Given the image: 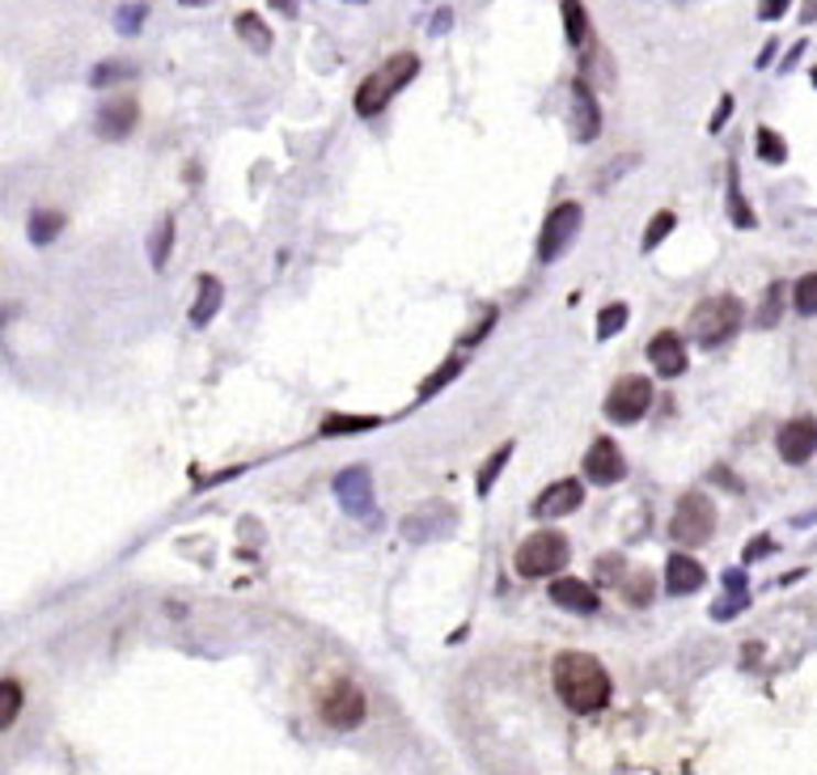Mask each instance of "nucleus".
<instances>
[{"mask_svg":"<svg viewBox=\"0 0 817 775\" xmlns=\"http://www.w3.org/2000/svg\"><path fill=\"white\" fill-rule=\"evenodd\" d=\"M551 687L559 695V703L576 712V717H593L610 703L614 683L606 674V665L589 653H559L551 662Z\"/></svg>","mask_w":817,"mask_h":775,"instance_id":"obj_1","label":"nucleus"},{"mask_svg":"<svg viewBox=\"0 0 817 775\" xmlns=\"http://www.w3.org/2000/svg\"><path fill=\"white\" fill-rule=\"evenodd\" d=\"M741 318H745V305L737 302L733 293H720V297H704V302L695 305L686 327H690V339L699 348L716 352V348H725L741 331Z\"/></svg>","mask_w":817,"mask_h":775,"instance_id":"obj_2","label":"nucleus"},{"mask_svg":"<svg viewBox=\"0 0 817 775\" xmlns=\"http://www.w3.org/2000/svg\"><path fill=\"white\" fill-rule=\"evenodd\" d=\"M568 559H573L568 538L559 530H538V534H530L518 547L513 568H518V577H525V581H543V577H555Z\"/></svg>","mask_w":817,"mask_h":775,"instance_id":"obj_3","label":"nucleus"},{"mask_svg":"<svg viewBox=\"0 0 817 775\" xmlns=\"http://www.w3.org/2000/svg\"><path fill=\"white\" fill-rule=\"evenodd\" d=\"M711 534H716V504H711L708 492H686V496L678 500V509H674V517H669V538L678 543V547H704V543H711Z\"/></svg>","mask_w":817,"mask_h":775,"instance_id":"obj_4","label":"nucleus"},{"mask_svg":"<svg viewBox=\"0 0 817 775\" xmlns=\"http://www.w3.org/2000/svg\"><path fill=\"white\" fill-rule=\"evenodd\" d=\"M580 225H585V208L573 204V199L559 204V208H551L543 233H538V263H555V259H564V250L576 242Z\"/></svg>","mask_w":817,"mask_h":775,"instance_id":"obj_5","label":"nucleus"},{"mask_svg":"<svg viewBox=\"0 0 817 775\" xmlns=\"http://www.w3.org/2000/svg\"><path fill=\"white\" fill-rule=\"evenodd\" d=\"M364 712H369L364 691L348 678H335L327 691L318 695V717L327 720L330 729H356L364 720Z\"/></svg>","mask_w":817,"mask_h":775,"instance_id":"obj_6","label":"nucleus"},{"mask_svg":"<svg viewBox=\"0 0 817 775\" xmlns=\"http://www.w3.org/2000/svg\"><path fill=\"white\" fill-rule=\"evenodd\" d=\"M649 407H653V382L640 378V373L619 378L606 394V416L614 424H635V419L649 416Z\"/></svg>","mask_w":817,"mask_h":775,"instance_id":"obj_7","label":"nucleus"},{"mask_svg":"<svg viewBox=\"0 0 817 775\" xmlns=\"http://www.w3.org/2000/svg\"><path fill=\"white\" fill-rule=\"evenodd\" d=\"M335 500L339 509L356 517V522H373L378 517V496H373V474L369 467H344L335 474Z\"/></svg>","mask_w":817,"mask_h":775,"instance_id":"obj_8","label":"nucleus"},{"mask_svg":"<svg viewBox=\"0 0 817 775\" xmlns=\"http://www.w3.org/2000/svg\"><path fill=\"white\" fill-rule=\"evenodd\" d=\"M580 471H585V479H589L593 488H614V483H623V474H627L623 449L610 441V437H598V441L589 445Z\"/></svg>","mask_w":817,"mask_h":775,"instance_id":"obj_9","label":"nucleus"},{"mask_svg":"<svg viewBox=\"0 0 817 775\" xmlns=\"http://www.w3.org/2000/svg\"><path fill=\"white\" fill-rule=\"evenodd\" d=\"M775 449H780V458H784L788 467H805L817 454V419L814 416L788 419V424L780 428V437H775Z\"/></svg>","mask_w":817,"mask_h":775,"instance_id":"obj_10","label":"nucleus"},{"mask_svg":"<svg viewBox=\"0 0 817 775\" xmlns=\"http://www.w3.org/2000/svg\"><path fill=\"white\" fill-rule=\"evenodd\" d=\"M580 504H585V483H580V479H559V483H551L543 496L534 500V517L559 522V517L576 513Z\"/></svg>","mask_w":817,"mask_h":775,"instance_id":"obj_11","label":"nucleus"},{"mask_svg":"<svg viewBox=\"0 0 817 775\" xmlns=\"http://www.w3.org/2000/svg\"><path fill=\"white\" fill-rule=\"evenodd\" d=\"M140 123V102L137 98H115L102 111L94 114V132L102 140H128Z\"/></svg>","mask_w":817,"mask_h":775,"instance_id":"obj_12","label":"nucleus"},{"mask_svg":"<svg viewBox=\"0 0 817 775\" xmlns=\"http://www.w3.org/2000/svg\"><path fill=\"white\" fill-rule=\"evenodd\" d=\"M704 581H708L704 564H699V559H690L686 552H674L669 559H665V593H669V598L699 593V589H704Z\"/></svg>","mask_w":817,"mask_h":775,"instance_id":"obj_13","label":"nucleus"},{"mask_svg":"<svg viewBox=\"0 0 817 775\" xmlns=\"http://www.w3.org/2000/svg\"><path fill=\"white\" fill-rule=\"evenodd\" d=\"M649 360H653L656 378H682L686 373V343L678 331H656L649 339Z\"/></svg>","mask_w":817,"mask_h":775,"instance_id":"obj_14","label":"nucleus"},{"mask_svg":"<svg viewBox=\"0 0 817 775\" xmlns=\"http://www.w3.org/2000/svg\"><path fill=\"white\" fill-rule=\"evenodd\" d=\"M551 602L559 610H573V614H598L601 598L598 589L589 581H576V577H559V581H551Z\"/></svg>","mask_w":817,"mask_h":775,"instance_id":"obj_15","label":"nucleus"},{"mask_svg":"<svg viewBox=\"0 0 817 775\" xmlns=\"http://www.w3.org/2000/svg\"><path fill=\"white\" fill-rule=\"evenodd\" d=\"M573 119H576V140L589 144L601 137V107L593 98V89L585 81H573Z\"/></svg>","mask_w":817,"mask_h":775,"instance_id":"obj_16","label":"nucleus"},{"mask_svg":"<svg viewBox=\"0 0 817 775\" xmlns=\"http://www.w3.org/2000/svg\"><path fill=\"white\" fill-rule=\"evenodd\" d=\"M220 305H225V284L204 272V276L195 280V305L187 309V318H192L195 327H208V323L217 318Z\"/></svg>","mask_w":817,"mask_h":775,"instance_id":"obj_17","label":"nucleus"},{"mask_svg":"<svg viewBox=\"0 0 817 775\" xmlns=\"http://www.w3.org/2000/svg\"><path fill=\"white\" fill-rule=\"evenodd\" d=\"M233 30H238V39H242L246 47H250V52H259V56H268V52L275 47L272 26H268V22H263L254 9H242V13L233 18Z\"/></svg>","mask_w":817,"mask_h":775,"instance_id":"obj_18","label":"nucleus"},{"mask_svg":"<svg viewBox=\"0 0 817 775\" xmlns=\"http://www.w3.org/2000/svg\"><path fill=\"white\" fill-rule=\"evenodd\" d=\"M390 94H394V85H390V77H385V73H373V77H364V85L356 89V114H364V119L382 114L385 102H390Z\"/></svg>","mask_w":817,"mask_h":775,"instance_id":"obj_19","label":"nucleus"},{"mask_svg":"<svg viewBox=\"0 0 817 775\" xmlns=\"http://www.w3.org/2000/svg\"><path fill=\"white\" fill-rule=\"evenodd\" d=\"M170 250H174V217H162V221L153 225V233H149V263H153V272H165Z\"/></svg>","mask_w":817,"mask_h":775,"instance_id":"obj_20","label":"nucleus"},{"mask_svg":"<svg viewBox=\"0 0 817 775\" xmlns=\"http://www.w3.org/2000/svg\"><path fill=\"white\" fill-rule=\"evenodd\" d=\"M59 229H64V217L59 212H30V221H26V238H30V247H52L55 238H59Z\"/></svg>","mask_w":817,"mask_h":775,"instance_id":"obj_21","label":"nucleus"},{"mask_svg":"<svg viewBox=\"0 0 817 775\" xmlns=\"http://www.w3.org/2000/svg\"><path fill=\"white\" fill-rule=\"evenodd\" d=\"M140 68L132 64V59H102L94 73H89V85L94 89H107V85H123V81H132Z\"/></svg>","mask_w":817,"mask_h":775,"instance_id":"obj_22","label":"nucleus"},{"mask_svg":"<svg viewBox=\"0 0 817 775\" xmlns=\"http://www.w3.org/2000/svg\"><path fill=\"white\" fill-rule=\"evenodd\" d=\"M509 458H513V441H504L500 449H495V454H491L488 462L479 467V474H475V492H479V496H488L491 488H495V479L504 474V467H509Z\"/></svg>","mask_w":817,"mask_h":775,"instance_id":"obj_23","label":"nucleus"},{"mask_svg":"<svg viewBox=\"0 0 817 775\" xmlns=\"http://www.w3.org/2000/svg\"><path fill=\"white\" fill-rule=\"evenodd\" d=\"M784 297H788V284L784 280H775L771 288H766L763 305H759V314H754V327H763V331H771L780 318H784Z\"/></svg>","mask_w":817,"mask_h":775,"instance_id":"obj_24","label":"nucleus"},{"mask_svg":"<svg viewBox=\"0 0 817 775\" xmlns=\"http://www.w3.org/2000/svg\"><path fill=\"white\" fill-rule=\"evenodd\" d=\"M462 369H466L462 357H449V360H445V364L436 369L433 378H424V382H420V403H428V399H433V394H440V390L449 386V382H458V378H462Z\"/></svg>","mask_w":817,"mask_h":775,"instance_id":"obj_25","label":"nucleus"},{"mask_svg":"<svg viewBox=\"0 0 817 775\" xmlns=\"http://www.w3.org/2000/svg\"><path fill=\"white\" fill-rule=\"evenodd\" d=\"M382 419L378 416H327L318 424L323 437H348V433H373Z\"/></svg>","mask_w":817,"mask_h":775,"instance_id":"obj_26","label":"nucleus"},{"mask_svg":"<svg viewBox=\"0 0 817 775\" xmlns=\"http://www.w3.org/2000/svg\"><path fill=\"white\" fill-rule=\"evenodd\" d=\"M729 217H733L737 229H754V225H759L754 208H750V204H745V195H741V178H737V166H729Z\"/></svg>","mask_w":817,"mask_h":775,"instance_id":"obj_27","label":"nucleus"},{"mask_svg":"<svg viewBox=\"0 0 817 775\" xmlns=\"http://www.w3.org/2000/svg\"><path fill=\"white\" fill-rule=\"evenodd\" d=\"M559 9H564V30H568V43H573V47H580V43L589 39V13H585V4H580V0H564Z\"/></svg>","mask_w":817,"mask_h":775,"instance_id":"obj_28","label":"nucleus"},{"mask_svg":"<svg viewBox=\"0 0 817 775\" xmlns=\"http://www.w3.org/2000/svg\"><path fill=\"white\" fill-rule=\"evenodd\" d=\"M619 589H623V598L631 602V607H649L653 593H656V577L653 572H635V577H623Z\"/></svg>","mask_w":817,"mask_h":775,"instance_id":"obj_29","label":"nucleus"},{"mask_svg":"<svg viewBox=\"0 0 817 775\" xmlns=\"http://www.w3.org/2000/svg\"><path fill=\"white\" fill-rule=\"evenodd\" d=\"M754 149H759V157L771 162V166H780V162L788 157V144H784V137H780L775 128H759V132H754Z\"/></svg>","mask_w":817,"mask_h":775,"instance_id":"obj_30","label":"nucleus"},{"mask_svg":"<svg viewBox=\"0 0 817 775\" xmlns=\"http://www.w3.org/2000/svg\"><path fill=\"white\" fill-rule=\"evenodd\" d=\"M792 305H796L800 318H814L817 314V272H809V276H800L796 284H792Z\"/></svg>","mask_w":817,"mask_h":775,"instance_id":"obj_31","label":"nucleus"},{"mask_svg":"<svg viewBox=\"0 0 817 775\" xmlns=\"http://www.w3.org/2000/svg\"><path fill=\"white\" fill-rule=\"evenodd\" d=\"M18 712H22V683L4 678L0 683V729H13Z\"/></svg>","mask_w":817,"mask_h":775,"instance_id":"obj_32","label":"nucleus"},{"mask_svg":"<svg viewBox=\"0 0 817 775\" xmlns=\"http://www.w3.org/2000/svg\"><path fill=\"white\" fill-rule=\"evenodd\" d=\"M674 225H678V217L674 212H653V221H649V229H644V242H640V250L644 254H653L669 233H674Z\"/></svg>","mask_w":817,"mask_h":775,"instance_id":"obj_33","label":"nucleus"},{"mask_svg":"<svg viewBox=\"0 0 817 775\" xmlns=\"http://www.w3.org/2000/svg\"><path fill=\"white\" fill-rule=\"evenodd\" d=\"M627 318H631V309H627L623 302L606 305V309L598 314V339H614V335L627 327Z\"/></svg>","mask_w":817,"mask_h":775,"instance_id":"obj_34","label":"nucleus"},{"mask_svg":"<svg viewBox=\"0 0 817 775\" xmlns=\"http://www.w3.org/2000/svg\"><path fill=\"white\" fill-rule=\"evenodd\" d=\"M415 73H420V56H411V52H399V56L385 64V77H390V85H394V89H403V85H407Z\"/></svg>","mask_w":817,"mask_h":775,"instance_id":"obj_35","label":"nucleus"},{"mask_svg":"<svg viewBox=\"0 0 817 775\" xmlns=\"http://www.w3.org/2000/svg\"><path fill=\"white\" fill-rule=\"evenodd\" d=\"M144 18H149V4H123V9H115V30L119 34H140V26H144Z\"/></svg>","mask_w":817,"mask_h":775,"instance_id":"obj_36","label":"nucleus"},{"mask_svg":"<svg viewBox=\"0 0 817 775\" xmlns=\"http://www.w3.org/2000/svg\"><path fill=\"white\" fill-rule=\"evenodd\" d=\"M745 607H750V589H745V593H733V598L711 602V619H720V623H725V619H737Z\"/></svg>","mask_w":817,"mask_h":775,"instance_id":"obj_37","label":"nucleus"},{"mask_svg":"<svg viewBox=\"0 0 817 775\" xmlns=\"http://www.w3.org/2000/svg\"><path fill=\"white\" fill-rule=\"evenodd\" d=\"M598 577L606 585H619L627 577V564H623V555H601L598 559Z\"/></svg>","mask_w":817,"mask_h":775,"instance_id":"obj_38","label":"nucleus"},{"mask_svg":"<svg viewBox=\"0 0 817 775\" xmlns=\"http://www.w3.org/2000/svg\"><path fill=\"white\" fill-rule=\"evenodd\" d=\"M495 318H500V309H495V305H488V309H483V318H479V327H475V331H466V335H462V343H466V348H475V343H479V339H483V335H488L491 327H495Z\"/></svg>","mask_w":817,"mask_h":775,"instance_id":"obj_39","label":"nucleus"},{"mask_svg":"<svg viewBox=\"0 0 817 775\" xmlns=\"http://www.w3.org/2000/svg\"><path fill=\"white\" fill-rule=\"evenodd\" d=\"M729 114H733V98L725 94V98L716 102V111H711V119H708V132H720V128L729 123Z\"/></svg>","mask_w":817,"mask_h":775,"instance_id":"obj_40","label":"nucleus"},{"mask_svg":"<svg viewBox=\"0 0 817 775\" xmlns=\"http://www.w3.org/2000/svg\"><path fill=\"white\" fill-rule=\"evenodd\" d=\"M788 4L792 0H759V18H763V22H780V18L788 13Z\"/></svg>","mask_w":817,"mask_h":775,"instance_id":"obj_41","label":"nucleus"},{"mask_svg":"<svg viewBox=\"0 0 817 775\" xmlns=\"http://www.w3.org/2000/svg\"><path fill=\"white\" fill-rule=\"evenodd\" d=\"M766 552H775V543L763 534V538H750V543H745V555H741V559H745V564H754V559H759V555H766Z\"/></svg>","mask_w":817,"mask_h":775,"instance_id":"obj_42","label":"nucleus"},{"mask_svg":"<svg viewBox=\"0 0 817 775\" xmlns=\"http://www.w3.org/2000/svg\"><path fill=\"white\" fill-rule=\"evenodd\" d=\"M725 589H729V593H745V589H750V585H745V568H729V572H725Z\"/></svg>","mask_w":817,"mask_h":775,"instance_id":"obj_43","label":"nucleus"},{"mask_svg":"<svg viewBox=\"0 0 817 775\" xmlns=\"http://www.w3.org/2000/svg\"><path fill=\"white\" fill-rule=\"evenodd\" d=\"M272 9L284 18H297V0H272Z\"/></svg>","mask_w":817,"mask_h":775,"instance_id":"obj_44","label":"nucleus"},{"mask_svg":"<svg viewBox=\"0 0 817 775\" xmlns=\"http://www.w3.org/2000/svg\"><path fill=\"white\" fill-rule=\"evenodd\" d=\"M449 22H454V13H449V9H440V13H436V22H433V34H445V30H449Z\"/></svg>","mask_w":817,"mask_h":775,"instance_id":"obj_45","label":"nucleus"},{"mask_svg":"<svg viewBox=\"0 0 817 775\" xmlns=\"http://www.w3.org/2000/svg\"><path fill=\"white\" fill-rule=\"evenodd\" d=\"M775 52H780V47H775V43H766V47H763V56H759V68H766V64L775 59Z\"/></svg>","mask_w":817,"mask_h":775,"instance_id":"obj_46","label":"nucleus"},{"mask_svg":"<svg viewBox=\"0 0 817 775\" xmlns=\"http://www.w3.org/2000/svg\"><path fill=\"white\" fill-rule=\"evenodd\" d=\"M183 4H192V9H204V4H208V0H183Z\"/></svg>","mask_w":817,"mask_h":775,"instance_id":"obj_47","label":"nucleus"},{"mask_svg":"<svg viewBox=\"0 0 817 775\" xmlns=\"http://www.w3.org/2000/svg\"><path fill=\"white\" fill-rule=\"evenodd\" d=\"M814 85H817V68H814Z\"/></svg>","mask_w":817,"mask_h":775,"instance_id":"obj_48","label":"nucleus"},{"mask_svg":"<svg viewBox=\"0 0 817 775\" xmlns=\"http://www.w3.org/2000/svg\"><path fill=\"white\" fill-rule=\"evenodd\" d=\"M352 4H364V0H352Z\"/></svg>","mask_w":817,"mask_h":775,"instance_id":"obj_49","label":"nucleus"}]
</instances>
